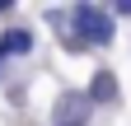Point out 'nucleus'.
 Returning a JSON list of instances; mask_svg holds the SVG:
<instances>
[{
    "label": "nucleus",
    "mask_w": 131,
    "mask_h": 126,
    "mask_svg": "<svg viewBox=\"0 0 131 126\" xmlns=\"http://www.w3.org/2000/svg\"><path fill=\"white\" fill-rule=\"evenodd\" d=\"M70 23H75L80 42H89V47H108V37H112V19H108L98 5H75Z\"/></svg>",
    "instance_id": "obj_1"
},
{
    "label": "nucleus",
    "mask_w": 131,
    "mask_h": 126,
    "mask_svg": "<svg viewBox=\"0 0 131 126\" xmlns=\"http://www.w3.org/2000/svg\"><path fill=\"white\" fill-rule=\"evenodd\" d=\"M89 93H61L52 107V126H84L89 121Z\"/></svg>",
    "instance_id": "obj_2"
},
{
    "label": "nucleus",
    "mask_w": 131,
    "mask_h": 126,
    "mask_svg": "<svg viewBox=\"0 0 131 126\" xmlns=\"http://www.w3.org/2000/svg\"><path fill=\"white\" fill-rule=\"evenodd\" d=\"M89 98H94V103H117V80H112V70H98V75H94Z\"/></svg>",
    "instance_id": "obj_3"
},
{
    "label": "nucleus",
    "mask_w": 131,
    "mask_h": 126,
    "mask_svg": "<svg viewBox=\"0 0 131 126\" xmlns=\"http://www.w3.org/2000/svg\"><path fill=\"white\" fill-rule=\"evenodd\" d=\"M28 47H33V33H24V28H9V33L0 37V52L5 56H24Z\"/></svg>",
    "instance_id": "obj_4"
}]
</instances>
